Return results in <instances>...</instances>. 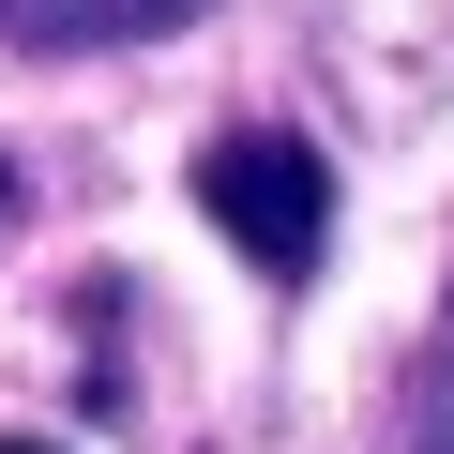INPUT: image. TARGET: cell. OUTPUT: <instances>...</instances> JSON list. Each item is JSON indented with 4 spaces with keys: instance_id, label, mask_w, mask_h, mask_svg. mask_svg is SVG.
<instances>
[{
    "instance_id": "obj_1",
    "label": "cell",
    "mask_w": 454,
    "mask_h": 454,
    "mask_svg": "<svg viewBox=\"0 0 454 454\" xmlns=\"http://www.w3.org/2000/svg\"><path fill=\"white\" fill-rule=\"evenodd\" d=\"M197 212H212L273 288H303V273L333 258V167H318L303 137H273V121H227V137L197 152Z\"/></svg>"
},
{
    "instance_id": "obj_2",
    "label": "cell",
    "mask_w": 454,
    "mask_h": 454,
    "mask_svg": "<svg viewBox=\"0 0 454 454\" xmlns=\"http://www.w3.org/2000/svg\"><path fill=\"white\" fill-rule=\"evenodd\" d=\"M197 0H0L16 46H137V31H182Z\"/></svg>"
},
{
    "instance_id": "obj_3",
    "label": "cell",
    "mask_w": 454,
    "mask_h": 454,
    "mask_svg": "<svg viewBox=\"0 0 454 454\" xmlns=\"http://www.w3.org/2000/svg\"><path fill=\"white\" fill-rule=\"evenodd\" d=\"M409 454H454V318L424 348V394H409Z\"/></svg>"
},
{
    "instance_id": "obj_4",
    "label": "cell",
    "mask_w": 454,
    "mask_h": 454,
    "mask_svg": "<svg viewBox=\"0 0 454 454\" xmlns=\"http://www.w3.org/2000/svg\"><path fill=\"white\" fill-rule=\"evenodd\" d=\"M0 227H16V167H0Z\"/></svg>"
},
{
    "instance_id": "obj_5",
    "label": "cell",
    "mask_w": 454,
    "mask_h": 454,
    "mask_svg": "<svg viewBox=\"0 0 454 454\" xmlns=\"http://www.w3.org/2000/svg\"><path fill=\"white\" fill-rule=\"evenodd\" d=\"M0 454H61V439H0Z\"/></svg>"
}]
</instances>
